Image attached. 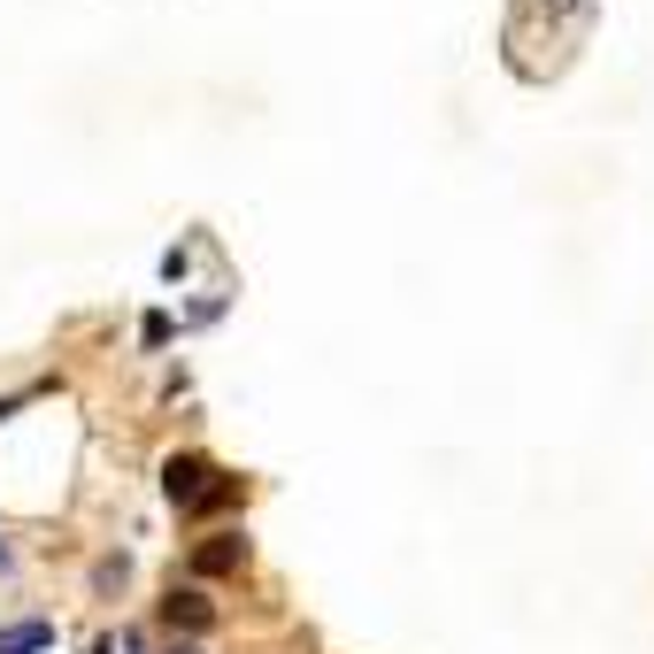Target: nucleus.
<instances>
[{
	"label": "nucleus",
	"instance_id": "f257e3e1",
	"mask_svg": "<svg viewBox=\"0 0 654 654\" xmlns=\"http://www.w3.org/2000/svg\"><path fill=\"white\" fill-rule=\"evenodd\" d=\"M208 486H216V470H208L200 455H169V463H163V492H169V508H185V516H193V508L208 500Z\"/></svg>",
	"mask_w": 654,
	"mask_h": 654
},
{
	"label": "nucleus",
	"instance_id": "f03ea898",
	"mask_svg": "<svg viewBox=\"0 0 654 654\" xmlns=\"http://www.w3.org/2000/svg\"><path fill=\"white\" fill-rule=\"evenodd\" d=\"M163 624H169V632H193V640H200V632H216V601H208L200 585H169Z\"/></svg>",
	"mask_w": 654,
	"mask_h": 654
},
{
	"label": "nucleus",
	"instance_id": "7ed1b4c3",
	"mask_svg": "<svg viewBox=\"0 0 654 654\" xmlns=\"http://www.w3.org/2000/svg\"><path fill=\"white\" fill-rule=\"evenodd\" d=\"M239 562H247V539H239V531H208V539L193 547V570H200V578H224V570H239Z\"/></svg>",
	"mask_w": 654,
	"mask_h": 654
},
{
	"label": "nucleus",
	"instance_id": "20e7f679",
	"mask_svg": "<svg viewBox=\"0 0 654 654\" xmlns=\"http://www.w3.org/2000/svg\"><path fill=\"white\" fill-rule=\"evenodd\" d=\"M39 647H54V624H46V616H31V624L0 632V654H39Z\"/></svg>",
	"mask_w": 654,
	"mask_h": 654
},
{
	"label": "nucleus",
	"instance_id": "39448f33",
	"mask_svg": "<svg viewBox=\"0 0 654 654\" xmlns=\"http://www.w3.org/2000/svg\"><path fill=\"white\" fill-rule=\"evenodd\" d=\"M185 654H193V647H185Z\"/></svg>",
	"mask_w": 654,
	"mask_h": 654
}]
</instances>
